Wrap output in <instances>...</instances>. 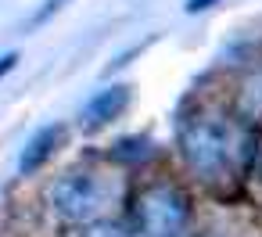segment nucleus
<instances>
[{"instance_id":"nucleus-5","label":"nucleus","mask_w":262,"mask_h":237,"mask_svg":"<svg viewBox=\"0 0 262 237\" xmlns=\"http://www.w3.org/2000/svg\"><path fill=\"white\" fill-rule=\"evenodd\" d=\"M58 140H61V126H43V130H36L33 140L26 144L22 158H18V169H22V173H36V169L54 155Z\"/></svg>"},{"instance_id":"nucleus-1","label":"nucleus","mask_w":262,"mask_h":237,"mask_svg":"<svg viewBox=\"0 0 262 237\" xmlns=\"http://www.w3.org/2000/svg\"><path fill=\"white\" fill-rule=\"evenodd\" d=\"M180 151H183V162L198 176L212 180V176H219L230 165L233 133H230V126L219 115L198 112V115H190V119L180 122Z\"/></svg>"},{"instance_id":"nucleus-2","label":"nucleus","mask_w":262,"mask_h":237,"mask_svg":"<svg viewBox=\"0 0 262 237\" xmlns=\"http://www.w3.org/2000/svg\"><path fill=\"white\" fill-rule=\"evenodd\" d=\"M137 237H187L190 201L172 183H155L137 198Z\"/></svg>"},{"instance_id":"nucleus-8","label":"nucleus","mask_w":262,"mask_h":237,"mask_svg":"<svg viewBox=\"0 0 262 237\" xmlns=\"http://www.w3.org/2000/svg\"><path fill=\"white\" fill-rule=\"evenodd\" d=\"M18 65V51H8V54H0V79H4L11 69Z\"/></svg>"},{"instance_id":"nucleus-6","label":"nucleus","mask_w":262,"mask_h":237,"mask_svg":"<svg viewBox=\"0 0 262 237\" xmlns=\"http://www.w3.org/2000/svg\"><path fill=\"white\" fill-rule=\"evenodd\" d=\"M65 4H69V0H43V8H40V11H36V15L26 22V29H36V26H43V22H47L54 11H61Z\"/></svg>"},{"instance_id":"nucleus-3","label":"nucleus","mask_w":262,"mask_h":237,"mask_svg":"<svg viewBox=\"0 0 262 237\" xmlns=\"http://www.w3.org/2000/svg\"><path fill=\"white\" fill-rule=\"evenodd\" d=\"M51 205L69 223H90L104 208V183L94 173H69L51 187Z\"/></svg>"},{"instance_id":"nucleus-7","label":"nucleus","mask_w":262,"mask_h":237,"mask_svg":"<svg viewBox=\"0 0 262 237\" xmlns=\"http://www.w3.org/2000/svg\"><path fill=\"white\" fill-rule=\"evenodd\" d=\"M215 4H219V0H183V11L187 15H198V11H208Z\"/></svg>"},{"instance_id":"nucleus-9","label":"nucleus","mask_w":262,"mask_h":237,"mask_svg":"<svg viewBox=\"0 0 262 237\" xmlns=\"http://www.w3.org/2000/svg\"><path fill=\"white\" fill-rule=\"evenodd\" d=\"M86 237H122V230L119 226H94Z\"/></svg>"},{"instance_id":"nucleus-4","label":"nucleus","mask_w":262,"mask_h":237,"mask_svg":"<svg viewBox=\"0 0 262 237\" xmlns=\"http://www.w3.org/2000/svg\"><path fill=\"white\" fill-rule=\"evenodd\" d=\"M126 104H129V87L112 83V87L97 90V94L86 101L83 119H86V126H104V122H112L115 115H122V112H126Z\"/></svg>"}]
</instances>
